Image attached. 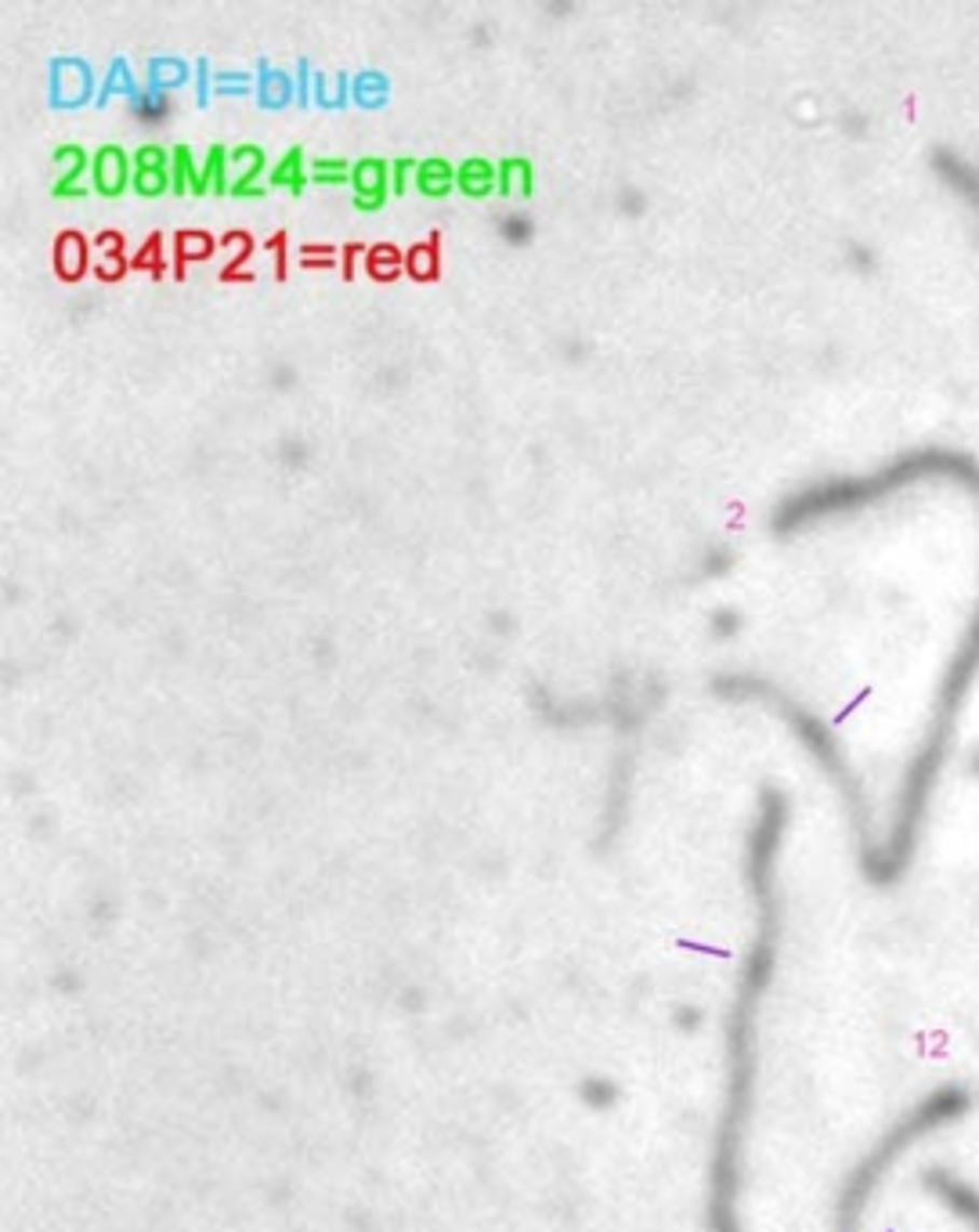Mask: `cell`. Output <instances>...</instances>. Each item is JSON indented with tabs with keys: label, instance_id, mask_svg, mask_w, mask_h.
<instances>
[{
	"label": "cell",
	"instance_id": "1",
	"mask_svg": "<svg viewBox=\"0 0 979 1232\" xmlns=\"http://www.w3.org/2000/svg\"><path fill=\"white\" fill-rule=\"evenodd\" d=\"M785 824V795L767 792L759 806V821L748 835L745 857L748 896L752 907H756V936L748 944L727 1016V1092L716 1124L713 1175H708V1232H745L741 1229V1186H745V1146L759 1077V1012L777 972L781 921H785L777 882Z\"/></svg>",
	"mask_w": 979,
	"mask_h": 1232
},
{
	"label": "cell",
	"instance_id": "2",
	"mask_svg": "<svg viewBox=\"0 0 979 1232\" xmlns=\"http://www.w3.org/2000/svg\"><path fill=\"white\" fill-rule=\"evenodd\" d=\"M976 1106L973 1089L965 1084H936L919 1103H911L874 1142L864 1149L860 1161L850 1167L835 1196V1232H864V1215H868L871 1196L879 1193L896 1164L911 1153L914 1146L943 1127L962 1124Z\"/></svg>",
	"mask_w": 979,
	"mask_h": 1232
},
{
	"label": "cell",
	"instance_id": "3",
	"mask_svg": "<svg viewBox=\"0 0 979 1232\" xmlns=\"http://www.w3.org/2000/svg\"><path fill=\"white\" fill-rule=\"evenodd\" d=\"M919 1182L936 1204H943L957 1221H965L968 1232H979V1186L976 1182H968V1178H962L943 1164L925 1167Z\"/></svg>",
	"mask_w": 979,
	"mask_h": 1232
},
{
	"label": "cell",
	"instance_id": "4",
	"mask_svg": "<svg viewBox=\"0 0 979 1232\" xmlns=\"http://www.w3.org/2000/svg\"><path fill=\"white\" fill-rule=\"evenodd\" d=\"M91 152L84 145L77 141H61L55 145V152H51V163L58 167V178L51 184V192L58 195V200H80V195H87V181L91 178Z\"/></svg>",
	"mask_w": 979,
	"mask_h": 1232
},
{
	"label": "cell",
	"instance_id": "5",
	"mask_svg": "<svg viewBox=\"0 0 979 1232\" xmlns=\"http://www.w3.org/2000/svg\"><path fill=\"white\" fill-rule=\"evenodd\" d=\"M130 184L141 195H163L170 189V152L163 145H138L130 156Z\"/></svg>",
	"mask_w": 979,
	"mask_h": 1232
},
{
	"label": "cell",
	"instance_id": "6",
	"mask_svg": "<svg viewBox=\"0 0 979 1232\" xmlns=\"http://www.w3.org/2000/svg\"><path fill=\"white\" fill-rule=\"evenodd\" d=\"M351 189L358 210H380L390 195V163L376 156H362L351 167Z\"/></svg>",
	"mask_w": 979,
	"mask_h": 1232
},
{
	"label": "cell",
	"instance_id": "7",
	"mask_svg": "<svg viewBox=\"0 0 979 1232\" xmlns=\"http://www.w3.org/2000/svg\"><path fill=\"white\" fill-rule=\"evenodd\" d=\"M91 184H95L98 195H120L130 184V156L120 149V145H101L91 160Z\"/></svg>",
	"mask_w": 979,
	"mask_h": 1232
},
{
	"label": "cell",
	"instance_id": "8",
	"mask_svg": "<svg viewBox=\"0 0 979 1232\" xmlns=\"http://www.w3.org/2000/svg\"><path fill=\"white\" fill-rule=\"evenodd\" d=\"M229 160H232V192L246 195V200L261 195L264 178H267V160L261 145H235Z\"/></svg>",
	"mask_w": 979,
	"mask_h": 1232
},
{
	"label": "cell",
	"instance_id": "9",
	"mask_svg": "<svg viewBox=\"0 0 979 1232\" xmlns=\"http://www.w3.org/2000/svg\"><path fill=\"white\" fill-rule=\"evenodd\" d=\"M456 184L459 192H467L470 200H484V195L499 192V163L484 160V156H470L456 167Z\"/></svg>",
	"mask_w": 979,
	"mask_h": 1232
},
{
	"label": "cell",
	"instance_id": "10",
	"mask_svg": "<svg viewBox=\"0 0 979 1232\" xmlns=\"http://www.w3.org/2000/svg\"><path fill=\"white\" fill-rule=\"evenodd\" d=\"M416 189H419V195H427V200H441V195H449L452 189H456V167L441 156L419 160L416 163Z\"/></svg>",
	"mask_w": 979,
	"mask_h": 1232
},
{
	"label": "cell",
	"instance_id": "11",
	"mask_svg": "<svg viewBox=\"0 0 979 1232\" xmlns=\"http://www.w3.org/2000/svg\"><path fill=\"white\" fill-rule=\"evenodd\" d=\"M307 181H312V174H307V163H304V149L301 145H293L286 156L275 160V167L267 170V184H275V189H286V192H304Z\"/></svg>",
	"mask_w": 979,
	"mask_h": 1232
},
{
	"label": "cell",
	"instance_id": "12",
	"mask_svg": "<svg viewBox=\"0 0 979 1232\" xmlns=\"http://www.w3.org/2000/svg\"><path fill=\"white\" fill-rule=\"evenodd\" d=\"M229 152L232 149H224L221 141L206 149V156L199 163V195L203 192H218V195L232 192V178H229L232 160H229Z\"/></svg>",
	"mask_w": 979,
	"mask_h": 1232
},
{
	"label": "cell",
	"instance_id": "13",
	"mask_svg": "<svg viewBox=\"0 0 979 1232\" xmlns=\"http://www.w3.org/2000/svg\"><path fill=\"white\" fill-rule=\"evenodd\" d=\"M170 189L199 195V163H195L189 145H174L170 149Z\"/></svg>",
	"mask_w": 979,
	"mask_h": 1232
},
{
	"label": "cell",
	"instance_id": "14",
	"mask_svg": "<svg viewBox=\"0 0 979 1232\" xmlns=\"http://www.w3.org/2000/svg\"><path fill=\"white\" fill-rule=\"evenodd\" d=\"M170 109H174V101H170L167 91H160V87H149V91H141V95L130 98L134 120H141V123H163L170 117Z\"/></svg>",
	"mask_w": 979,
	"mask_h": 1232
},
{
	"label": "cell",
	"instance_id": "15",
	"mask_svg": "<svg viewBox=\"0 0 979 1232\" xmlns=\"http://www.w3.org/2000/svg\"><path fill=\"white\" fill-rule=\"evenodd\" d=\"M513 189H521V195H532L535 178H532V163L528 160H499V192L510 195Z\"/></svg>",
	"mask_w": 979,
	"mask_h": 1232
},
{
	"label": "cell",
	"instance_id": "16",
	"mask_svg": "<svg viewBox=\"0 0 979 1232\" xmlns=\"http://www.w3.org/2000/svg\"><path fill=\"white\" fill-rule=\"evenodd\" d=\"M351 167L355 163H347L344 156H318L312 167H307V174H312L315 184H344L351 181Z\"/></svg>",
	"mask_w": 979,
	"mask_h": 1232
},
{
	"label": "cell",
	"instance_id": "17",
	"mask_svg": "<svg viewBox=\"0 0 979 1232\" xmlns=\"http://www.w3.org/2000/svg\"><path fill=\"white\" fill-rule=\"evenodd\" d=\"M499 232L507 243H528L532 239V221L524 214H507L499 221Z\"/></svg>",
	"mask_w": 979,
	"mask_h": 1232
},
{
	"label": "cell",
	"instance_id": "18",
	"mask_svg": "<svg viewBox=\"0 0 979 1232\" xmlns=\"http://www.w3.org/2000/svg\"><path fill=\"white\" fill-rule=\"evenodd\" d=\"M409 181H416V160L401 156V160L390 163V192L401 195L409 189Z\"/></svg>",
	"mask_w": 979,
	"mask_h": 1232
}]
</instances>
